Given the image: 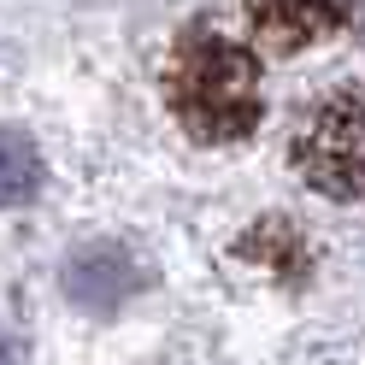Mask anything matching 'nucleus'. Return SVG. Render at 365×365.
Segmentation results:
<instances>
[{
  "mask_svg": "<svg viewBox=\"0 0 365 365\" xmlns=\"http://www.w3.org/2000/svg\"><path fill=\"white\" fill-rule=\"evenodd\" d=\"M165 101L195 142H242L259 124V59L212 24H189L165 59Z\"/></svg>",
  "mask_w": 365,
  "mask_h": 365,
  "instance_id": "obj_1",
  "label": "nucleus"
},
{
  "mask_svg": "<svg viewBox=\"0 0 365 365\" xmlns=\"http://www.w3.org/2000/svg\"><path fill=\"white\" fill-rule=\"evenodd\" d=\"M294 165L330 200H365V88H336L294 135Z\"/></svg>",
  "mask_w": 365,
  "mask_h": 365,
  "instance_id": "obj_2",
  "label": "nucleus"
},
{
  "mask_svg": "<svg viewBox=\"0 0 365 365\" xmlns=\"http://www.w3.org/2000/svg\"><path fill=\"white\" fill-rule=\"evenodd\" d=\"M0 365H12V354H6V341H0Z\"/></svg>",
  "mask_w": 365,
  "mask_h": 365,
  "instance_id": "obj_7",
  "label": "nucleus"
},
{
  "mask_svg": "<svg viewBox=\"0 0 365 365\" xmlns=\"http://www.w3.org/2000/svg\"><path fill=\"white\" fill-rule=\"evenodd\" d=\"M135 283H142V277H135V265L118 254V247H88V254L65 259V289H71V301L95 307V312L118 307Z\"/></svg>",
  "mask_w": 365,
  "mask_h": 365,
  "instance_id": "obj_4",
  "label": "nucleus"
},
{
  "mask_svg": "<svg viewBox=\"0 0 365 365\" xmlns=\"http://www.w3.org/2000/svg\"><path fill=\"white\" fill-rule=\"evenodd\" d=\"M247 24L271 53H301L324 48L359 18V0H242Z\"/></svg>",
  "mask_w": 365,
  "mask_h": 365,
  "instance_id": "obj_3",
  "label": "nucleus"
},
{
  "mask_svg": "<svg viewBox=\"0 0 365 365\" xmlns=\"http://www.w3.org/2000/svg\"><path fill=\"white\" fill-rule=\"evenodd\" d=\"M242 259H259L271 277H283V283H307L312 247L301 242V230H294L289 218H259V224H247V236H242Z\"/></svg>",
  "mask_w": 365,
  "mask_h": 365,
  "instance_id": "obj_5",
  "label": "nucleus"
},
{
  "mask_svg": "<svg viewBox=\"0 0 365 365\" xmlns=\"http://www.w3.org/2000/svg\"><path fill=\"white\" fill-rule=\"evenodd\" d=\"M41 189V153L30 135L0 130V207H18Z\"/></svg>",
  "mask_w": 365,
  "mask_h": 365,
  "instance_id": "obj_6",
  "label": "nucleus"
}]
</instances>
